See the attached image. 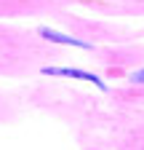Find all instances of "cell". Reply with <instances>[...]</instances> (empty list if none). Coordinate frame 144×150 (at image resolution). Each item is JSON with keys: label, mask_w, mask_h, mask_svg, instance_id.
Masks as SVG:
<instances>
[]
</instances>
